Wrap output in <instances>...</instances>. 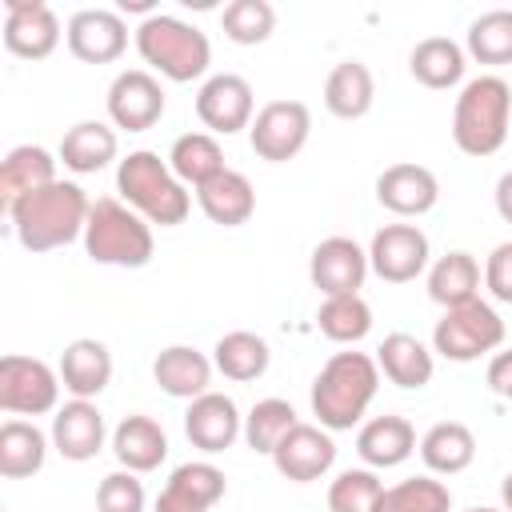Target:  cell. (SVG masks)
<instances>
[{"mask_svg": "<svg viewBox=\"0 0 512 512\" xmlns=\"http://www.w3.org/2000/svg\"><path fill=\"white\" fill-rule=\"evenodd\" d=\"M88 212H92L88 192L72 180H56V184L24 196L20 204H12L8 220H12V232H16L20 248L52 252V248H64L76 236H84Z\"/></svg>", "mask_w": 512, "mask_h": 512, "instance_id": "1", "label": "cell"}, {"mask_svg": "<svg viewBox=\"0 0 512 512\" xmlns=\"http://www.w3.org/2000/svg\"><path fill=\"white\" fill-rule=\"evenodd\" d=\"M380 388V364L368 352H336L312 380V416L328 432H352Z\"/></svg>", "mask_w": 512, "mask_h": 512, "instance_id": "2", "label": "cell"}, {"mask_svg": "<svg viewBox=\"0 0 512 512\" xmlns=\"http://www.w3.org/2000/svg\"><path fill=\"white\" fill-rule=\"evenodd\" d=\"M116 192L132 212H140L148 224H160V228H176L192 212L188 188L176 180L168 160H160V152H148V148H136L120 160Z\"/></svg>", "mask_w": 512, "mask_h": 512, "instance_id": "3", "label": "cell"}, {"mask_svg": "<svg viewBox=\"0 0 512 512\" xmlns=\"http://www.w3.org/2000/svg\"><path fill=\"white\" fill-rule=\"evenodd\" d=\"M512 128V88L504 76H476L460 88L452 108V140L464 156H492Z\"/></svg>", "mask_w": 512, "mask_h": 512, "instance_id": "4", "label": "cell"}, {"mask_svg": "<svg viewBox=\"0 0 512 512\" xmlns=\"http://www.w3.org/2000/svg\"><path fill=\"white\" fill-rule=\"evenodd\" d=\"M136 52L148 68H156L164 80L172 84H188V80H200L212 64V44L208 36L180 20V16H168V12H156L148 20H140L136 28Z\"/></svg>", "mask_w": 512, "mask_h": 512, "instance_id": "5", "label": "cell"}, {"mask_svg": "<svg viewBox=\"0 0 512 512\" xmlns=\"http://www.w3.org/2000/svg\"><path fill=\"white\" fill-rule=\"evenodd\" d=\"M152 224L132 212L124 200L116 196H100L92 200L88 224H84V252L92 264H108V268H144L152 260Z\"/></svg>", "mask_w": 512, "mask_h": 512, "instance_id": "6", "label": "cell"}, {"mask_svg": "<svg viewBox=\"0 0 512 512\" xmlns=\"http://www.w3.org/2000/svg\"><path fill=\"white\" fill-rule=\"evenodd\" d=\"M504 344V320L488 300H468L456 308H444V316L432 328V352H440L452 364L480 360L484 352Z\"/></svg>", "mask_w": 512, "mask_h": 512, "instance_id": "7", "label": "cell"}, {"mask_svg": "<svg viewBox=\"0 0 512 512\" xmlns=\"http://www.w3.org/2000/svg\"><path fill=\"white\" fill-rule=\"evenodd\" d=\"M60 400V372L40 356L8 352L0 360V408L8 416H44L56 412Z\"/></svg>", "mask_w": 512, "mask_h": 512, "instance_id": "8", "label": "cell"}, {"mask_svg": "<svg viewBox=\"0 0 512 512\" xmlns=\"http://www.w3.org/2000/svg\"><path fill=\"white\" fill-rule=\"evenodd\" d=\"M308 132H312V112L304 100H268L256 112L248 140L260 160L284 164V160L300 156V148L308 144Z\"/></svg>", "mask_w": 512, "mask_h": 512, "instance_id": "9", "label": "cell"}, {"mask_svg": "<svg viewBox=\"0 0 512 512\" xmlns=\"http://www.w3.org/2000/svg\"><path fill=\"white\" fill-rule=\"evenodd\" d=\"M252 108H256L252 84L236 72H216L196 92V116L212 136H236V132L252 128V120H256Z\"/></svg>", "mask_w": 512, "mask_h": 512, "instance_id": "10", "label": "cell"}, {"mask_svg": "<svg viewBox=\"0 0 512 512\" xmlns=\"http://www.w3.org/2000/svg\"><path fill=\"white\" fill-rule=\"evenodd\" d=\"M428 236L416 224H384L368 244V268L388 284H408L428 268Z\"/></svg>", "mask_w": 512, "mask_h": 512, "instance_id": "11", "label": "cell"}, {"mask_svg": "<svg viewBox=\"0 0 512 512\" xmlns=\"http://www.w3.org/2000/svg\"><path fill=\"white\" fill-rule=\"evenodd\" d=\"M68 52L84 64H112L128 48V24L112 8H80L64 28Z\"/></svg>", "mask_w": 512, "mask_h": 512, "instance_id": "12", "label": "cell"}, {"mask_svg": "<svg viewBox=\"0 0 512 512\" xmlns=\"http://www.w3.org/2000/svg\"><path fill=\"white\" fill-rule=\"evenodd\" d=\"M164 116V88L148 68H128L108 84V120L124 132H148Z\"/></svg>", "mask_w": 512, "mask_h": 512, "instance_id": "13", "label": "cell"}, {"mask_svg": "<svg viewBox=\"0 0 512 512\" xmlns=\"http://www.w3.org/2000/svg\"><path fill=\"white\" fill-rule=\"evenodd\" d=\"M60 44V20L44 0H4V48L20 60H44Z\"/></svg>", "mask_w": 512, "mask_h": 512, "instance_id": "14", "label": "cell"}, {"mask_svg": "<svg viewBox=\"0 0 512 512\" xmlns=\"http://www.w3.org/2000/svg\"><path fill=\"white\" fill-rule=\"evenodd\" d=\"M308 276L324 292V300L328 296H356L364 276H368V252L352 236H328L312 248Z\"/></svg>", "mask_w": 512, "mask_h": 512, "instance_id": "15", "label": "cell"}, {"mask_svg": "<svg viewBox=\"0 0 512 512\" xmlns=\"http://www.w3.org/2000/svg\"><path fill=\"white\" fill-rule=\"evenodd\" d=\"M272 464L284 480L292 484H312L320 476H328V468L336 464V444H332V432L320 428V424H296L272 452Z\"/></svg>", "mask_w": 512, "mask_h": 512, "instance_id": "16", "label": "cell"}, {"mask_svg": "<svg viewBox=\"0 0 512 512\" xmlns=\"http://www.w3.org/2000/svg\"><path fill=\"white\" fill-rule=\"evenodd\" d=\"M184 436L192 440V448L216 456V452L232 448V444L244 436V416H240V408H236L232 396H224V392H204V396L188 400Z\"/></svg>", "mask_w": 512, "mask_h": 512, "instance_id": "17", "label": "cell"}, {"mask_svg": "<svg viewBox=\"0 0 512 512\" xmlns=\"http://www.w3.org/2000/svg\"><path fill=\"white\" fill-rule=\"evenodd\" d=\"M224 472L208 460H188L180 468H172V476L164 480L160 496H156V512H212L216 500H224Z\"/></svg>", "mask_w": 512, "mask_h": 512, "instance_id": "18", "label": "cell"}, {"mask_svg": "<svg viewBox=\"0 0 512 512\" xmlns=\"http://www.w3.org/2000/svg\"><path fill=\"white\" fill-rule=\"evenodd\" d=\"M376 200L392 216H424L440 200V180L424 164H408V160L404 164H388L376 176Z\"/></svg>", "mask_w": 512, "mask_h": 512, "instance_id": "19", "label": "cell"}, {"mask_svg": "<svg viewBox=\"0 0 512 512\" xmlns=\"http://www.w3.org/2000/svg\"><path fill=\"white\" fill-rule=\"evenodd\" d=\"M104 436H108L104 412H100L92 400H76V396H72V400L60 404L56 416H52V448H56L64 460H72V464L92 460V456L104 448Z\"/></svg>", "mask_w": 512, "mask_h": 512, "instance_id": "20", "label": "cell"}, {"mask_svg": "<svg viewBox=\"0 0 512 512\" xmlns=\"http://www.w3.org/2000/svg\"><path fill=\"white\" fill-rule=\"evenodd\" d=\"M56 184V156L40 144H16L4 160H0V208L12 212V204H20L24 196L40 192Z\"/></svg>", "mask_w": 512, "mask_h": 512, "instance_id": "21", "label": "cell"}, {"mask_svg": "<svg viewBox=\"0 0 512 512\" xmlns=\"http://www.w3.org/2000/svg\"><path fill=\"white\" fill-rule=\"evenodd\" d=\"M212 368L216 364L192 344H168L152 360V376L172 400H196V396L212 392Z\"/></svg>", "mask_w": 512, "mask_h": 512, "instance_id": "22", "label": "cell"}, {"mask_svg": "<svg viewBox=\"0 0 512 512\" xmlns=\"http://www.w3.org/2000/svg\"><path fill=\"white\" fill-rule=\"evenodd\" d=\"M196 204H200V212H204L212 224H220V228H240V224H248L252 212H256V188H252V180H248L244 172L224 168L220 176H212L208 184L196 188Z\"/></svg>", "mask_w": 512, "mask_h": 512, "instance_id": "23", "label": "cell"}, {"mask_svg": "<svg viewBox=\"0 0 512 512\" xmlns=\"http://www.w3.org/2000/svg\"><path fill=\"white\" fill-rule=\"evenodd\" d=\"M56 372H60V384L76 400H96L112 380V352L100 340L80 336L60 352V368Z\"/></svg>", "mask_w": 512, "mask_h": 512, "instance_id": "24", "label": "cell"}, {"mask_svg": "<svg viewBox=\"0 0 512 512\" xmlns=\"http://www.w3.org/2000/svg\"><path fill=\"white\" fill-rule=\"evenodd\" d=\"M112 456L120 460V468H128L136 476L140 472H152L168 456V436H164V428L152 416L132 412V416H124L112 428Z\"/></svg>", "mask_w": 512, "mask_h": 512, "instance_id": "25", "label": "cell"}, {"mask_svg": "<svg viewBox=\"0 0 512 512\" xmlns=\"http://www.w3.org/2000/svg\"><path fill=\"white\" fill-rule=\"evenodd\" d=\"M356 452L372 472L396 468L416 452V428L404 416H372L356 432Z\"/></svg>", "mask_w": 512, "mask_h": 512, "instance_id": "26", "label": "cell"}, {"mask_svg": "<svg viewBox=\"0 0 512 512\" xmlns=\"http://www.w3.org/2000/svg\"><path fill=\"white\" fill-rule=\"evenodd\" d=\"M376 80L364 60H340L324 80V108L336 120H360L372 112Z\"/></svg>", "mask_w": 512, "mask_h": 512, "instance_id": "27", "label": "cell"}, {"mask_svg": "<svg viewBox=\"0 0 512 512\" xmlns=\"http://www.w3.org/2000/svg\"><path fill=\"white\" fill-rule=\"evenodd\" d=\"M116 148H120L116 128H108V124H100V120H80V124H72V128L64 132V140H60V160H64L68 172L92 176V172H100V168H108V164L116 160Z\"/></svg>", "mask_w": 512, "mask_h": 512, "instance_id": "28", "label": "cell"}, {"mask_svg": "<svg viewBox=\"0 0 512 512\" xmlns=\"http://www.w3.org/2000/svg\"><path fill=\"white\" fill-rule=\"evenodd\" d=\"M376 364H380V372L396 384V388H424L428 380H432V372H436V360H432V352L412 336V332H388L384 336V344L376 348Z\"/></svg>", "mask_w": 512, "mask_h": 512, "instance_id": "29", "label": "cell"}, {"mask_svg": "<svg viewBox=\"0 0 512 512\" xmlns=\"http://www.w3.org/2000/svg\"><path fill=\"white\" fill-rule=\"evenodd\" d=\"M420 460L436 476H456L476 460V436L460 420H440L420 436Z\"/></svg>", "mask_w": 512, "mask_h": 512, "instance_id": "30", "label": "cell"}, {"mask_svg": "<svg viewBox=\"0 0 512 512\" xmlns=\"http://www.w3.org/2000/svg\"><path fill=\"white\" fill-rule=\"evenodd\" d=\"M464 48L448 36H428L420 40L412 52H408V72L416 84L432 88V92H444V88H456L464 80Z\"/></svg>", "mask_w": 512, "mask_h": 512, "instance_id": "31", "label": "cell"}, {"mask_svg": "<svg viewBox=\"0 0 512 512\" xmlns=\"http://www.w3.org/2000/svg\"><path fill=\"white\" fill-rule=\"evenodd\" d=\"M48 460V436L32 420H4L0 424V476L4 480H24L36 476Z\"/></svg>", "mask_w": 512, "mask_h": 512, "instance_id": "32", "label": "cell"}, {"mask_svg": "<svg viewBox=\"0 0 512 512\" xmlns=\"http://www.w3.org/2000/svg\"><path fill=\"white\" fill-rule=\"evenodd\" d=\"M168 168L176 172L180 184H208L212 176H220L228 164H224V152H220V140L212 132H184L172 140L168 148Z\"/></svg>", "mask_w": 512, "mask_h": 512, "instance_id": "33", "label": "cell"}, {"mask_svg": "<svg viewBox=\"0 0 512 512\" xmlns=\"http://www.w3.org/2000/svg\"><path fill=\"white\" fill-rule=\"evenodd\" d=\"M428 296L440 308H456L480 296V264L472 252H444L432 268H428Z\"/></svg>", "mask_w": 512, "mask_h": 512, "instance_id": "34", "label": "cell"}, {"mask_svg": "<svg viewBox=\"0 0 512 512\" xmlns=\"http://www.w3.org/2000/svg\"><path fill=\"white\" fill-rule=\"evenodd\" d=\"M268 360H272L268 340L256 336V332H244V328L224 332V336L216 340V348H212V364H216V372L228 376V380H236V384L260 380V376L268 372Z\"/></svg>", "mask_w": 512, "mask_h": 512, "instance_id": "35", "label": "cell"}, {"mask_svg": "<svg viewBox=\"0 0 512 512\" xmlns=\"http://www.w3.org/2000/svg\"><path fill=\"white\" fill-rule=\"evenodd\" d=\"M464 52L480 64H512V8H492V12H480L472 24H468V40H464Z\"/></svg>", "mask_w": 512, "mask_h": 512, "instance_id": "36", "label": "cell"}, {"mask_svg": "<svg viewBox=\"0 0 512 512\" xmlns=\"http://www.w3.org/2000/svg\"><path fill=\"white\" fill-rule=\"evenodd\" d=\"M296 424H300V420H296V408H292L288 400H280V396L256 400L252 412L244 416V444H248L252 452L272 456L276 444H280Z\"/></svg>", "mask_w": 512, "mask_h": 512, "instance_id": "37", "label": "cell"}, {"mask_svg": "<svg viewBox=\"0 0 512 512\" xmlns=\"http://www.w3.org/2000/svg\"><path fill=\"white\" fill-rule=\"evenodd\" d=\"M316 324L332 344H356L372 332V308L360 292L356 296H328L316 312Z\"/></svg>", "mask_w": 512, "mask_h": 512, "instance_id": "38", "label": "cell"}, {"mask_svg": "<svg viewBox=\"0 0 512 512\" xmlns=\"http://www.w3.org/2000/svg\"><path fill=\"white\" fill-rule=\"evenodd\" d=\"M376 512H452V492L432 476H412L384 488V496L376 500Z\"/></svg>", "mask_w": 512, "mask_h": 512, "instance_id": "39", "label": "cell"}, {"mask_svg": "<svg viewBox=\"0 0 512 512\" xmlns=\"http://www.w3.org/2000/svg\"><path fill=\"white\" fill-rule=\"evenodd\" d=\"M220 24H224V36L232 44L252 48L276 32V8L268 0H232V4H224Z\"/></svg>", "mask_w": 512, "mask_h": 512, "instance_id": "40", "label": "cell"}, {"mask_svg": "<svg viewBox=\"0 0 512 512\" xmlns=\"http://www.w3.org/2000/svg\"><path fill=\"white\" fill-rule=\"evenodd\" d=\"M384 484L372 468H348L328 484V512H376Z\"/></svg>", "mask_w": 512, "mask_h": 512, "instance_id": "41", "label": "cell"}, {"mask_svg": "<svg viewBox=\"0 0 512 512\" xmlns=\"http://www.w3.org/2000/svg\"><path fill=\"white\" fill-rule=\"evenodd\" d=\"M96 512H144V484L136 472H108L96 488Z\"/></svg>", "mask_w": 512, "mask_h": 512, "instance_id": "42", "label": "cell"}, {"mask_svg": "<svg viewBox=\"0 0 512 512\" xmlns=\"http://www.w3.org/2000/svg\"><path fill=\"white\" fill-rule=\"evenodd\" d=\"M484 288L492 292V300L512 304V240L496 244L484 260Z\"/></svg>", "mask_w": 512, "mask_h": 512, "instance_id": "43", "label": "cell"}, {"mask_svg": "<svg viewBox=\"0 0 512 512\" xmlns=\"http://www.w3.org/2000/svg\"><path fill=\"white\" fill-rule=\"evenodd\" d=\"M484 380H488V388H492L500 400H512V348H504V352H496V356L488 360Z\"/></svg>", "mask_w": 512, "mask_h": 512, "instance_id": "44", "label": "cell"}, {"mask_svg": "<svg viewBox=\"0 0 512 512\" xmlns=\"http://www.w3.org/2000/svg\"><path fill=\"white\" fill-rule=\"evenodd\" d=\"M492 200H496V212H500V220L504 224H512V168L496 180V192H492Z\"/></svg>", "mask_w": 512, "mask_h": 512, "instance_id": "45", "label": "cell"}, {"mask_svg": "<svg viewBox=\"0 0 512 512\" xmlns=\"http://www.w3.org/2000/svg\"><path fill=\"white\" fill-rule=\"evenodd\" d=\"M500 500H504V512H512V472L500 480Z\"/></svg>", "mask_w": 512, "mask_h": 512, "instance_id": "46", "label": "cell"}, {"mask_svg": "<svg viewBox=\"0 0 512 512\" xmlns=\"http://www.w3.org/2000/svg\"><path fill=\"white\" fill-rule=\"evenodd\" d=\"M468 512H504V508H468Z\"/></svg>", "mask_w": 512, "mask_h": 512, "instance_id": "47", "label": "cell"}]
</instances>
